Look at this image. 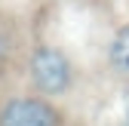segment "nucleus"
<instances>
[{
    "mask_svg": "<svg viewBox=\"0 0 129 126\" xmlns=\"http://www.w3.org/2000/svg\"><path fill=\"white\" fill-rule=\"evenodd\" d=\"M31 80L46 96H61V92L71 89L74 68H71V61H68L64 52L43 46V49H37L31 55Z\"/></svg>",
    "mask_w": 129,
    "mask_h": 126,
    "instance_id": "obj_1",
    "label": "nucleus"
},
{
    "mask_svg": "<svg viewBox=\"0 0 129 126\" xmlns=\"http://www.w3.org/2000/svg\"><path fill=\"white\" fill-rule=\"evenodd\" d=\"M0 126H58V111L43 99H12L0 108Z\"/></svg>",
    "mask_w": 129,
    "mask_h": 126,
    "instance_id": "obj_2",
    "label": "nucleus"
},
{
    "mask_svg": "<svg viewBox=\"0 0 129 126\" xmlns=\"http://www.w3.org/2000/svg\"><path fill=\"white\" fill-rule=\"evenodd\" d=\"M111 65L123 74H129V25L120 28L114 43H111Z\"/></svg>",
    "mask_w": 129,
    "mask_h": 126,
    "instance_id": "obj_3",
    "label": "nucleus"
},
{
    "mask_svg": "<svg viewBox=\"0 0 129 126\" xmlns=\"http://www.w3.org/2000/svg\"><path fill=\"white\" fill-rule=\"evenodd\" d=\"M123 126H129V92L123 96Z\"/></svg>",
    "mask_w": 129,
    "mask_h": 126,
    "instance_id": "obj_4",
    "label": "nucleus"
},
{
    "mask_svg": "<svg viewBox=\"0 0 129 126\" xmlns=\"http://www.w3.org/2000/svg\"><path fill=\"white\" fill-rule=\"evenodd\" d=\"M3 49H6V43H3V37H0V58H3Z\"/></svg>",
    "mask_w": 129,
    "mask_h": 126,
    "instance_id": "obj_5",
    "label": "nucleus"
}]
</instances>
